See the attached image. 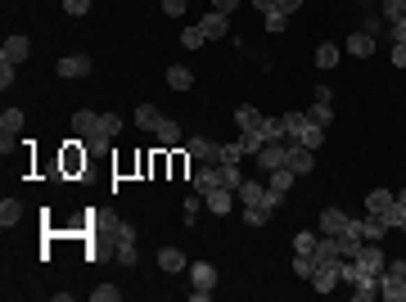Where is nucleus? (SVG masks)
<instances>
[{"instance_id":"nucleus-1","label":"nucleus","mask_w":406,"mask_h":302,"mask_svg":"<svg viewBox=\"0 0 406 302\" xmlns=\"http://www.w3.org/2000/svg\"><path fill=\"white\" fill-rule=\"evenodd\" d=\"M73 136H82L91 149L109 145V136H104V127H100V113H91V109H77L73 113Z\"/></svg>"},{"instance_id":"nucleus-2","label":"nucleus","mask_w":406,"mask_h":302,"mask_svg":"<svg viewBox=\"0 0 406 302\" xmlns=\"http://www.w3.org/2000/svg\"><path fill=\"white\" fill-rule=\"evenodd\" d=\"M307 285H312L316 294H334V289L343 285V257H338V262H321V267L312 271V280H307Z\"/></svg>"},{"instance_id":"nucleus-3","label":"nucleus","mask_w":406,"mask_h":302,"mask_svg":"<svg viewBox=\"0 0 406 302\" xmlns=\"http://www.w3.org/2000/svg\"><path fill=\"white\" fill-rule=\"evenodd\" d=\"M289 163V140H266L262 149H257V167L262 172H276V167Z\"/></svg>"},{"instance_id":"nucleus-4","label":"nucleus","mask_w":406,"mask_h":302,"mask_svg":"<svg viewBox=\"0 0 406 302\" xmlns=\"http://www.w3.org/2000/svg\"><path fill=\"white\" fill-rule=\"evenodd\" d=\"M18 131H23V109H5L0 113V149H14L18 145Z\"/></svg>"},{"instance_id":"nucleus-5","label":"nucleus","mask_w":406,"mask_h":302,"mask_svg":"<svg viewBox=\"0 0 406 302\" xmlns=\"http://www.w3.org/2000/svg\"><path fill=\"white\" fill-rule=\"evenodd\" d=\"M190 185H195L199 194H212V190H221V163H199V172L190 176Z\"/></svg>"},{"instance_id":"nucleus-6","label":"nucleus","mask_w":406,"mask_h":302,"mask_svg":"<svg viewBox=\"0 0 406 302\" xmlns=\"http://www.w3.org/2000/svg\"><path fill=\"white\" fill-rule=\"evenodd\" d=\"M347 225H352V216H347L343 207H325V212L316 216V230H321V235H343Z\"/></svg>"},{"instance_id":"nucleus-7","label":"nucleus","mask_w":406,"mask_h":302,"mask_svg":"<svg viewBox=\"0 0 406 302\" xmlns=\"http://www.w3.org/2000/svg\"><path fill=\"white\" fill-rule=\"evenodd\" d=\"M379 298H389V302H406V280H402L393 267H384V271H379Z\"/></svg>"},{"instance_id":"nucleus-8","label":"nucleus","mask_w":406,"mask_h":302,"mask_svg":"<svg viewBox=\"0 0 406 302\" xmlns=\"http://www.w3.org/2000/svg\"><path fill=\"white\" fill-rule=\"evenodd\" d=\"M27 54H32V41H27V36H5V50H0V59H5V63H14V68H18V63H27Z\"/></svg>"},{"instance_id":"nucleus-9","label":"nucleus","mask_w":406,"mask_h":302,"mask_svg":"<svg viewBox=\"0 0 406 302\" xmlns=\"http://www.w3.org/2000/svg\"><path fill=\"white\" fill-rule=\"evenodd\" d=\"M91 68H95L91 54H63V59L54 63V72H59V77H86Z\"/></svg>"},{"instance_id":"nucleus-10","label":"nucleus","mask_w":406,"mask_h":302,"mask_svg":"<svg viewBox=\"0 0 406 302\" xmlns=\"http://www.w3.org/2000/svg\"><path fill=\"white\" fill-rule=\"evenodd\" d=\"M356 262H361V267L370 271V276H379V271L389 267V257H384V248H379V244H375V239H366V244H361V253H356Z\"/></svg>"},{"instance_id":"nucleus-11","label":"nucleus","mask_w":406,"mask_h":302,"mask_svg":"<svg viewBox=\"0 0 406 302\" xmlns=\"http://www.w3.org/2000/svg\"><path fill=\"white\" fill-rule=\"evenodd\" d=\"M285 167H294L298 176H307V172H316V154L307 145H294V140H289V163Z\"/></svg>"},{"instance_id":"nucleus-12","label":"nucleus","mask_w":406,"mask_h":302,"mask_svg":"<svg viewBox=\"0 0 406 302\" xmlns=\"http://www.w3.org/2000/svg\"><path fill=\"white\" fill-rule=\"evenodd\" d=\"M199 32L208 36V41H212V36H230V14H221V9L203 14V18H199Z\"/></svg>"},{"instance_id":"nucleus-13","label":"nucleus","mask_w":406,"mask_h":302,"mask_svg":"<svg viewBox=\"0 0 406 302\" xmlns=\"http://www.w3.org/2000/svg\"><path fill=\"white\" fill-rule=\"evenodd\" d=\"M190 158L195 163H221V145H212V140H203V136H190Z\"/></svg>"},{"instance_id":"nucleus-14","label":"nucleus","mask_w":406,"mask_h":302,"mask_svg":"<svg viewBox=\"0 0 406 302\" xmlns=\"http://www.w3.org/2000/svg\"><path fill=\"white\" fill-rule=\"evenodd\" d=\"M203 203H208V212L230 216V212H235V203H239V194L235 190H212V194H203Z\"/></svg>"},{"instance_id":"nucleus-15","label":"nucleus","mask_w":406,"mask_h":302,"mask_svg":"<svg viewBox=\"0 0 406 302\" xmlns=\"http://www.w3.org/2000/svg\"><path fill=\"white\" fill-rule=\"evenodd\" d=\"M190 285L195 289H217V267H212V262H190Z\"/></svg>"},{"instance_id":"nucleus-16","label":"nucleus","mask_w":406,"mask_h":302,"mask_svg":"<svg viewBox=\"0 0 406 302\" xmlns=\"http://www.w3.org/2000/svg\"><path fill=\"white\" fill-rule=\"evenodd\" d=\"M163 118H167V113H163L158 104H140V109H135V127H140V131H158Z\"/></svg>"},{"instance_id":"nucleus-17","label":"nucleus","mask_w":406,"mask_h":302,"mask_svg":"<svg viewBox=\"0 0 406 302\" xmlns=\"http://www.w3.org/2000/svg\"><path fill=\"white\" fill-rule=\"evenodd\" d=\"M347 54H356V59H370V54H375V36L366 32V27H361V32H352V36H347Z\"/></svg>"},{"instance_id":"nucleus-18","label":"nucleus","mask_w":406,"mask_h":302,"mask_svg":"<svg viewBox=\"0 0 406 302\" xmlns=\"http://www.w3.org/2000/svg\"><path fill=\"white\" fill-rule=\"evenodd\" d=\"M235 127H239V131H262V109H253V104H239V109H235Z\"/></svg>"},{"instance_id":"nucleus-19","label":"nucleus","mask_w":406,"mask_h":302,"mask_svg":"<svg viewBox=\"0 0 406 302\" xmlns=\"http://www.w3.org/2000/svg\"><path fill=\"white\" fill-rule=\"evenodd\" d=\"M312 257H316V267H321V262H338V257H343V253H338V235H321Z\"/></svg>"},{"instance_id":"nucleus-20","label":"nucleus","mask_w":406,"mask_h":302,"mask_svg":"<svg viewBox=\"0 0 406 302\" xmlns=\"http://www.w3.org/2000/svg\"><path fill=\"white\" fill-rule=\"evenodd\" d=\"M294 145H307V149H312V154H316V149L325 145V127H316V122L307 118V127L298 131V140H294Z\"/></svg>"},{"instance_id":"nucleus-21","label":"nucleus","mask_w":406,"mask_h":302,"mask_svg":"<svg viewBox=\"0 0 406 302\" xmlns=\"http://www.w3.org/2000/svg\"><path fill=\"white\" fill-rule=\"evenodd\" d=\"M352 298L356 302H375V298H379V276H361L352 285Z\"/></svg>"},{"instance_id":"nucleus-22","label":"nucleus","mask_w":406,"mask_h":302,"mask_svg":"<svg viewBox=\"0 0 406 302\" xmlns=\"http://www.w3.org/2000/svg\"><path fill=\"white\" fill-rule=\"evenodd\" d=\"M153 136H158V145H163V149H176V145H181V127H176L172 118H163Z\"/></svg>"},{"instance_id":"nucleus-23","label":"nucleus","mask_w":406,"mask_h":302,"mask_svg":"<svg viewBox=\"0 0 406 302\" xmlns=\"http://www.w3.org/2000/svg\"><path fill=\"white\" fill-rule=\"evenodd\" d=\"M298 181V172L294 167H276V172H266V185L271 190H280V194H289V185Z\"/></svg>"},{"instance_id":"nucleus-24","label":"nucleus","mask_w":406,"mask_h":302,"mask_svg":"<svg viewBox=\"0 0 406 302\" xmlns=\"http://www.w3.org/2000/svg\"><path fill=\"white\" fill-rule=\"evenodd\" d=\"M158 267L167 271V276H176V271H186V253L181 248H158Z\"/></svg>"},{"instance_id":"nucleus-25","label":"nucleus","mask_w":406,"mask_h":302,"mask_svg":"<svg viewBox=\"0 0 406 302\" xmlns=\"http://www.w3.org/2000/svg\"><path fill=\"white\" fill-rule=\"evenodd\" d=\"M235 194H239V207H244V203H262L266 199V181H244Z\"/></svg>"},{"instance_id":"nucleus-26","label":"nucleus","mask_w":406,"mask_h":302,"mask_svg":"<svg viewBox=\"0 0 406 302\" xmlns=\"http://www.w3.org/2000/svg\"><path fill=\"white\" fill-rule=\"evenodd\" d=\"M167 86L172 90H190V86H195V72L181 68V63H172V68H167Z\"/></svg>"},{"instance_id":"nucleus-27","label":"nucleus","mask_w":406,"mask_h":302,"mask_svg":"<svg viewBox=\"0 0 406 302\" xmlns=\"http://www.w3.org/2000/svg\"><path fill=\"white\" fill-rule=\"evenodd\" d=\"M18 221H23V203H18V199H0V225L9 230V225H18Z\"/></svg>"},{"instance_id":"nucleus-28","label":"nucleus","mask_w":406,"mask_h":302,"mask_svg":"<svg viewBox=\"0 0 406 302\" xmlns=\"http://www.w3.org/2000/svg\"><path fill=\"white\" fill-rule=\"evenodd\" d=\"M361 235H366V239H375V244H379L384 235H389V225H384L375 212H366V216H361Z\"/></svg>"},{"instance_id":"nucleus-29","label":"nucleus","mask_w":406,"mask_h":302,"mask_svg":"<svg viewBox=\"0 0 406 302\" xmlns=\"http://www.w3.org/2000/svg\"><path fill=\"white\" fill-rule=\"evenodd\" d=\"M316 68H338V45L334 41H325V45H316Z\"/></svg>"},{"instance_id":"nucleus-30","label":"nucleus","mask_w":406,"mask_h":302,"mask_svg":"<svg viewBox=\"0 0 406 302\" xmlns=\"http://www.w3.org/2000/svg\"><path fill=\"white\" fill-rule=\"evenodd\" d=\"M393 199H398L393 190H370V194H366V212H375V216H379V212H384V207H389Z\"/></svg>"},{"instance_id":"nucleus-31","label":"nucleus","mask_w":406,"mask_h":302,"mask_svg":"<svg viewBox=\"0 0 406 302\" xmlns=\"http://www.w3.org/2000/svg\"><path fill=\"white\" fill-rule=\"evenodd\" d=\"M379 221L389 225V230H402V221H406V207H402L398 199H393V203H389V207H384V212H379Z\"/></svg>"},{"instance_id":"nucleus-32","label":"nucleus","mask_w":406,"mask_h":302,"mask_svg":"<svg viewBox=\"0 0 406 302\" xmlns=\"http://www.w3.org/2000/svg\"><path fill=\"white\" fill-rule=\"evenodd\" d=\"M262 27H266L271 36H280L289 27V14H285V9H271V14H262Z\"/></svg>"},{"instance_id":"nucleus-33","label":"nucleus","mask_w":406,"mask_h":302,"mask_svg":"<svg viewBox=\"0 0 406 302\" xmlns=\"http://www.w3.org/2000/svg\"><path fill=\"white\" fill-rule=\"evenodd\" d=\"M307 118H312L316 127H325V131H330V122H334V109H330V104H316V100H312V109H307Z\"/></svg>"},{"instance_id":"nucleus-34","label":"nucleus","mask_w":406,"mask_h":302,"mask_svg":"<svg viewBox=\"0 0 406 302\" xmlns=\"http://www.w3.org/2000/svg\"><path fill=\"white\" fill-rule=\"evenodd\" d=\"M316 239H321V230H298L294 235V253H316Z\"/></svg>"},{"instance_id":"nucleus-35","label":"nucleus","mask_w":406,"mask_h":302,"mask_svg":"<svg viewBox=\"0 0 406 302\" xmlns=\"http://www.w3.org/2000/svg\"><path fill=\"white\" fill-rule=\"evenodd\" d=\"M239 216H244L248 225H266V221H271V212H266L262 203H244V212H239Z\"/></svg>"},{"instance_id":"nucleus-36","label":"nucleus","mask_w":406,"mask_h":302,"mask_svg":"<svg viewBox=\"0 0 406 302\" xmlns=\"http://www.w3.org/2000/svg\"><path fill=\"white\" fill-rule=\"evenodd\" d=\"M262 145H266L262 131H239V149H244V154H257Z\"/></svg>"},{"instance_id":"nucleus-37","label":"nucleus","mask_w":406,"mask_h":302,"mask_svg":"<svg viewBox=\"0 0 406 302\" xmlns=\"http://www.w3.org/2000/svg\"><path fill=\"white\" fill-rule=\"evenodd\" d=\"M262 136H266V140H289L285 118H262Z\"/></svg>"},{"instance_id":"nucleus-38","label":"nucleus","mask_w":406,"mask_h":302,"mask_svg":"<svg viewBox=\"0 0 406 302\" xmlns=\"http://www.w3.org/2000/svg\"><path fill=\"white\" fill-rule=\"evenodd\" d=\"M384 9V23H398V18H406V0H379Z\"/></svg>"},{"instance_id":"nucleus-39","label":"nucleus","mask_w":406,"mask_h":302,"mask_svg":"<svg viewBox=\"0 0 406 302\" xmlns=\"http://www.w3.org/2000/svg\"><path fill=\"white\" fill-rule=\"evenodd\" d=\"M307 127V109H298V113H285V131H289V140H298V131Z\"/></svg>"},{"instance_id":"nucleus-40","label":"nucleus","mask_w":406,"mask_h":302,"mask_svg":"<svg viewBox=\"0 0 406 302\" xmlns=\"http://www.w3.org/2000/svg\"><path fill=\"white\" fill-rule=\"evenodd\" d=\"M100 127H104V136H122V118H118V113H100Z\"/></svg>"},{"instance_id":"nucleus-41","label":"nucleus","mask_w":406,"mask_h":302,"mask_svg":"<svg viewBox=\"0 0 406 302\" xmlns=\"http://www.w3.org/2000/svg\"><path fill=\"white\" fill-rule=\"evenodd\" d=\"M203 41H208V36L199 32V23H195V27H186V32H181V45H186V50H199Z\"/></svg>"},{"instance_id":"nucleus-42","label":"nucleus","mask_w":406,"mask_h":302,"mask_svg":"<svg viewBox=\"0 0 406 302\" xmlns=\"http://www.w3.org/2000/svg\"><path fill=\"white\" fill-rule=\"evenodd\" d=\"M91 298H95V302H118L122 289H118V285H100V289H91Z\"/></svg>"},{"instance_id":"nucleus-43","label":"nucleus","mask_w":406,"mask_h":302,"mask_svg":"<svg viewBox=\"0 0 406 302\" xmlns=\"http://www.w3.org/2000/svg\"><path fill=\"white\" fill-rule=\"evenodd\" d=\"M203 207H208V203H203V194L195 190V194H190V199H186V225H190V221H195V216L203 212Z\"/></svg>"},{"instance_id":"nucleus-44","label":"nucleus","mask_w":406,"mask_h":302,"mask_svg":"<svg viewBox=\"0 0 406 302\" xmlns=\"http://www.w3.org/2000/svg\"><path fill=\"white\" fill-rule=\"evenodd\" d=\"M113 257H118V267H135V257H140V253H135V244H118V253H113Z\"/></svg>"},{"instance_id":"nucleus-45","label":"nucleus","mask_w":406,"mask_h":302,"mask_svg":"<svg viewBox=\"0 0 406 302\" xmlns=\"http://www.w3.org/2000/svg\"><path fill=\"white\" fill-rule=\"evenodd\" d=\"M113 239H118V244H135V225L131 221H118V225H113Z\"/></svg>"},{"instance_id":"nucleus-46","label":"nucleus","mask_w":406,"mask_h":302,"mask_svg":"<svg viewBox=\"0 0 406 302\" xmlns=\"http://www.w3.org/2000/svg\"><path fill=\"white\" fill-rule=\"evenodd\" d=\"M63 14H73V18H86V14H91V0H63Z\"/></svg>"},{"instance_id":"nucleus-47","label":"nucleus","mask_w":406,"mask_h":302,"mask_svg":"<svg viewBox=\"0 0 406 302\" xmlns=\"http://www.w3.org/2000/svg\"><path fill=\"white\" fill-rule=\"evenodd\" d=\"M14 77H18V68L0 59V90H9V86H14Z\"/></svg>"},{"instance_id":"nucleus-48","label":"nucleus","mask_w":406,"mask_h":302,"mask_svg":"<svg viewBox=\"0 0 406 302\" xmlns=\"http://www.w3.org/2000/svg\"><path fill=\"white\" fill-rule=\"evenodd\" d=\"M239 158H244V149H239V140H235V145H221V163H239Z\"/></svg>"},{"instance_id":"nucleus-49","label":"nucleus","mask_w":406,"mask_h":302,"mask_svg":"<svg viewBox=\"0 0 406 302\" xmlns=\"http://www.w3.org/2000/svg\"><path fill=\"white\" fill-rule=\"evenodd\" d=\"M163 14H167V18H181V14H186V0H163Z\"/></svg>"},{"instance_id":"nucleus-50","label":"nucleus","mask_w":406,"mask_h":302,"mask_svg":"<svg viewBox=\"0 0 406 302\" xmlns=\"http://www.w3.org/2000/svg\"><path fill=\"white\" fill-rule=\"evenodd\" d=\"M389 36H393V41H402V45H406V18H398V23H389Z\"/></svg>"},{"instance_id":"nucleus-51","label":"nucleus","mask_w":406,"mask_h":302,"mask_svg":"<svg viewBox=\"0 0 406 302\" xmlns=\"http://www.w3.org/2000/svg\"><path fill=\"white\" fill-rule=\"evenodd\" d=\"M393 68H406V45L393 41Z\"/></svg>"},{"instance_id":"nucleus-52","label":"nucleus","mask_w":406,"mask_h":302,"mask_svg":"<svg viewBox=\"0 0 406 302\" xmlns=\"http://www.w3.org/2000/svg\"><path fill=\"white\" fill-rule=\"evenodd\" d=\"M212 9H221V14H235L239 0H212Z\"/></svg>"},{"instance_id":"nucleus-53","label":"nucleus","mask_w":406,"mask_h":302,"mask_svg":"<svg viewBox=\"0 0 406 302\" xmlns=\"http://www.w3.org/2000/svg\"><path fill=\"white\" fill-rule=\"evenodd\" d=\"M253 9L257 14H271V9H280V0H253Z\"/></svg>"},{"instance_id":"nucleus-54","label":"nucleus","mask_w":406,"mask_h":302,"mask_svg":"<svg viewBox=\"0 0 406 302\" xmlns=\"http://www.w3.org/2000/svg\"><path fill=\"white\" fill-rule=\"evenodd\" d=\"M312 100H316V104H330V86H325V81H321V86L312 90Z\"/></svg>"},{"instance_id":"nucleus-55","label":"nucleus","mask_w":406,"mask_h":302,"mask_svg":"<svg viewBox=\"0 0 406 302\" xmlns=\"http://www.w3.org/2000/svg\"><path fill=\"white\" fill-rule=\"evenodd\" d=\"M298 5H303V0H280V9H285V14H298Z\"/></svg>"},{"instance_id":"nucleus-56","label":"nucleus","mask_w":406,"mask_h":302,"mask_svg":"<svg viewBox=\"0 0 406 302\" xmlns=\"http://www.w3.org/2000/svg\"><path fill=\"white\" fill-rule=\"evenodd\" d=\"M398 203H402V207H406V190H398Z\"/></svg>"},{"instance_id":"nucleus-57","label":"nucleus","mask_w":406,"mask_h":302,"mask_svg":"<svg viewBox=\"0 0 406 302\" xmlns=\"http://www.w3.org/2000/svg\"><path fill=\"white\" fill-rule=\"evenodd\" d=\"M402 230H406V221H402Z\"/></svg>"}]
</instances>
